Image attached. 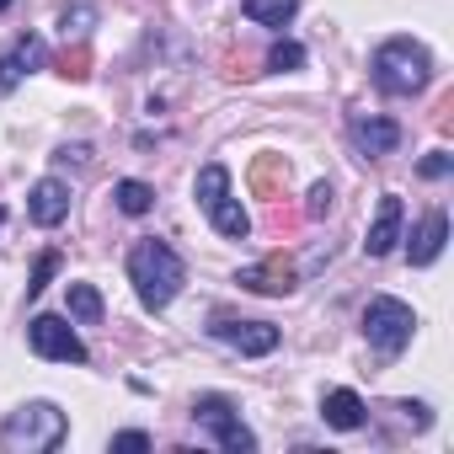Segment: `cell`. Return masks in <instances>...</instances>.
Masks as SVG:
<instances>
[{"instance_id":"cell-15","label":"cell","mask_w":454,"mask_h":454,"mask_svg":"<svg viewBox=\"0 0 454 454\" xmlns=\"http://www.w3.org/2000/svg\"><path fill=\"white\" fill-rule=\"evenodd\" d=\"M203 214H208V224H214V231H219V236H231V241H247V236H252V219H247V208H241L231 192H224L219 203H208Z\"/></svg>"},{"instance_id":"cell-25","label":"cell","mask_w":454,"mask_h":454,"mask_svg":"<svg viewBox=\"0 0 454 454\" xmlns=\"http://www.w3.org/2000/svg\"><path fill=\"white\" fill-rule=\"evenodd\" d=\"M422 176H449V155H443V150H433V155L422 160Z\"/></svg>"},{"instance_id":"cell-16","label":"cell","mask_w":454,"mask_h":454,"mask_svg":"<svg viewBox=\"0 0 454 454\" xmlns=\"http://www.w3.org/2000/svg\"><path fill=\"white\" fill-rule=\"evenodd\" d=\"M247 182H252L257 198H278L284 182H289V160H284V155H257L252 171H247Z\"/></svg>"},{"instance_id":"cell-19","label":"cell","mask_w":454,"mask_h":454,"mask_svg":"<svg viewBox=\"0 0 454 454\" xmlns=\"http://www.w3.org/2000/svg\"><path fill=\"white\" fill-rule=\"evenodd\" d=\"M113 198H118V208H123V214H150V203H155L150 182H118V187H113Z\"/></svg>"},{"instance_id":"cell-10","label":"cell","mask_w":454,"mask_h":454,"mask_svg":"<svg viewBox=\"0 0 454 454\" xmlns=\"http://www.w3.org/2000/svg\"><path fill=\"white\" fill-rule=\"evenodd\" d=\"M443 241H449V214H443V208H427L422 224H417V236H411V262H417V268L438 262Z\"/></svg>"},{"instance_id":"cell-26","label":"cell","mask_w":454,"mask_h":454,"mask_svg":"<svg viewBox=\"0 0 454 454\" xmlns=\"http://www.w3.org/2000/svg\"><path fill=\"white\" fill-rule=\"evenodd\" d=\"M113 449H150V438H145V433H118Z\"/></svg>"},{"instance_id":"cell-6","label":"cell","mask_w":454,"mask_h":454,"mask_svg":"<svg viewBox=\"0 0 454 454\" xmlns=\"http://www.w3.org/2000/svg\"><path fill=\"white\" fill-rule=\"evenodd\" d=\"M192 417H198L203 427H214V438L231 449V454H252V449H257V438L236 422V411H231V401H224V395H203V401L192 406Z\"/></svg>"},{"instance_id":"cell-28","label":"cell","mask_w":454,"mask_h":454,"mask_svg":"<svg viewBox=\"0 0 454 454\" xmlns=\"http://www.w3.org/2000/svg\"><path fill=\"white\" fill-rule=\"evenodd\" d=\"M0 219H6V214H0Z\"/></svg>"},{"instance_id":"cell-13","label":"cell","mask_w":454,"mask_h":454,"mask_svg":"<svg viewBox=\"0 0 454 454\" xmlns=\"http://www.w3.org/2000/svg\"><path fill=\"white\" fill-rule=\"evenodd\" d=\"M38 65H43V43L38 38H17L12 54H0V97H6L27 70H38Z\"/></svg>"},{"instance_id":"cell-27","label":"cell","mask_w":454,"mask_h":454,"mask_svg":"<svg viewBox=\"0 0 454 454\" xmlns=\"http://www.w3.org/2000/svg\"><path fill=\"white\" fill-rule=\"evenodd\" d=\"M6 6H12V0H0V12H6Z\"/></svg>"},{"instance_id":"cell-23","label":"cell","mask_w":454,"mask_h":454,"mask_svg":"<svg viewBox=\"0 0 454 454\" xmlns=\"http://www.w3.org/2000/svg\"><path fill=\"white\" fill-rule=\"evenodd\" d=\"M268 65H273V70H300V65H305V49H300V43H273Z\"/></svg>"},{"instance_id":"cell-17","label":"cell","mask_w":454,"mask_h":454,"mask_svg":"<svg viewBox=\"0 0 454 454\" xmlns=\"http://www.w3.org/2000/svg\"><path fill=\"white\" fill-rule=\"evenodd\" d=\"M241 12H247L257 27H284V22L300 12V0H241Z\"/></svg>"},{"instance_id":"cell-22","label":"cell","mask_w":454,"mask_h":454,"mask_svg":"<svg viewBox=\"0 0 454 454\" xmlns=\"http://www.w3.org/2000/svg\"><path fill=\"white\" fill-rule=\"evenodd\" d=\"M54 273H59V252H43V257H38V268H33V284H27V300H38V294H43V284H49Z\"/></svg>"},{"instance_id":"cell-24","label":"cell","mask_w":454,"mask_h":454,"mask_svg":"<svg viewBox=\"0 0 454 454\" xmlns=\"http://www.w3.org/2000/svg\"><path fill=\"white\" fill-rule=\"evenodd\" d=\"M326 208H332V187H326V182H316V187H310L305 214H310V219H326Z\"/></svg>"},{"instance_id":"cell-4","label":"cell","mask_w":454,"mask_h":454,"mask_svg":"<svg viewBox=\"0 0 454 454\" xmlns=\"http://www.w3.org/2000/svg\"><path fill=\"white\" fill-rule=\"evenodd\" d=\"M411 332H417L411 305H401V300H390V294L369 300V310H364V337L374 342V353H380V358H395V353L411 342Z\"/></svg>"},{"instance_id":"cell-1","label":"cell","mask_w":454,"mask_h":454,"mask_svg":"<svg viewBox=\"0 0 454 454\" xmlns=\"http://www.w3.org/2000/svg\"><path fill=\"white\" fill-rule=\"evenodd\" d=\"M129 278H134L145 310H166V305L182 294L187 268H182V257H176L166 241H139V247L129 252Z\"/></svg>"},{"instance_id":"cell-3","label":"cell","mask_w":454,"mask_h":454,"mask_svg":"<svg viewBox=\"0 0 454 454\" xmlns=\"http://www.w3.org/2000/svg\"><path fill=\"white\" fill-rule=\"evenodd\" d=\"M65 433H70L65 411H59L54 401H33V406H22V411L6 417V427H0V443L17 449V454H38V449H59Z\"/></svg>"},{"instance_id":"cell-12","label":"cell","mask_w":454,"mask_h":454,"mask_svg":"<svg viewBox=\"0 0 454 454\" xmlns=\"http://www.w3.org/2000/svg\"><path fill=\"white\" fill-rule=\"evenodd\" d=\"M241 289H252V294H289L294 289V268L284 257H268V262L241 273Z\"/></svg>"},{"instance_id":"cell-9","label":"cell","mask_w":454,"mask_h":454,"mask_svg":"<svg viewBox=\"0 0 454 454\" xmlns=\"http://www.w3.org/2000/svg\"><path fill=\"white\" fill-rule=\"evenodd\" d=\"M27 214H33V224L54 231V224L70 214V187H65V182H54V176H43V182L27 192Z\"/></svg>"},{"instance_id":"cell-7","label":"cell","mask_w":454,"mask_h":454,"mask_svg":"<svg viewBox=\"0 0 454 454\" xmlns=\"http://www.w3.org/2000/svg\"><path fill=\"white\" fill-rule=\"evenodd\" d=\"M214 337L231 342V348H241V353H252V358H262V353L278 348V326H268V321H219Z\"/></svg>"},{"instance_id":"cell-11","label":"cell","mask_w":454,"mask_h":454,"mask_svg":"<svg viewBox=\"0 0 454 454\" xmlns=\"http://www.w3.org/2000/svg\"><path fill=\"white\" fill-rule=\"evenodd\" d=\"M353 145L364 150V155H390L395 145H401V129L390 123V118H353Z\"/></svg>"},{"instance_id":"cell-21","label":"cell","mask_w":454,"mask_h":454,"mask_svg":"<svg viewBox=\"0 0 454 454\" xmlns=\"http://www.w3.org/2000/svg\"><path fill=\"white\" fill-rule=\"evenodd\" d=\"M54 70H59L65 81H86V75H91V49H86V43H75V49H65V54L54 59Z\"/></svg>"},{"instance_id":"cell-8","label":"cell","mask_w":454,"mask_h":454,"mask_svg":"<svg viewBox=\"0 0 454 454\" xmlns=\"http://www.w3.org/2000/svg\"><path fill=\"white\" fill-rule=\"evenodd\" d=\"M401 219H406L401 198H395V192H385V198H380V214H374V224H369V241H364V252H369V257L395 252V241H401Z\"/></svg>"},{"instance_id":"cell-20","label":"cell","mask_w":454,"mask_h":454,"mask_svg":"<svg viewBox=\"0 0 454 454\" xmlns=\"http://www.w3.org/2000/svg\"><path fill=\"white\" fill-rule=\"evenodd\" d=\"M91 22H97V6H91V0H75V6H65V12H59L65 38H70V33H75V38H86V33H91Z\"/></svg>"},{"instance_id":"cell-18","label":"cell","mask_w":454,"mask_h":454,"mask_svg":"<svg viewBox=\"0 0 454 454\" xmlns=\"http://www.w3.org/2000/svg\"><path fill=\"white\" fill-rule=\"evenodd\" d=\"M70 316L86 321V326H97L102 321V294L91 284H70Z\"/></svg>"},{"instance_id":"cell-5","label":"cell","mask_w":454,"mask_h":454,"mask_svg":"<svg viewBox=\"0 0 454 454\" xmlns=\"http://www.w3.org/2000/svg\"><path fill=\"white\" fill-rule=\"evenodd\" d=\"M27 342H33L38 358H54V364H86V342H81L75 326H65L59 316H33Z\"/></svg>"},{"instance_id":"cell-14","label":"cell","mask_w":454,"mask_h":454,"mask_svg":"<svg viewBox=\"0 0 454 454\" xmlns=\"http://www.w3.org/2000/svg\"><path fill=\"white\" fill-rule=\"evenodd\" d=\"M321 417H326V427H337V433L364 427V401H358V390H332V395L321 401Z\"/></svg>"},{"instance_id":"cell-2","label":"cell","mask_w":454,"mask_h":454,"mask_svg":"<svg viewBox=\"0 0 454 454\" xmlns=\"http://www.w3.org/2000/svg\"><path fill=\"white\" fill-rule=\"evenodd\" d=\"M433 81V59L422 43L411 38H390L374 49V86L390 91V97H417L422 86Z\"/></svg>"}]
</instances>
